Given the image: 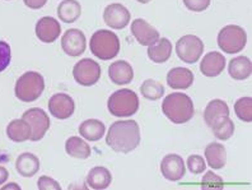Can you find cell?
I'll use <instances>...</instances> for the list:
<instances>
[{
	"label": "cell",
	"mask_w": 252,
	"mask_h": 190,
	"mask_svg": "<svg viewBox=\"0 0 252 190\" xmlns=\"http://www.w3.org/2000/svg\"><path fill=\"white\" fill-rule=\"evenodd\" d=\"M106 143L119 153H129L140 144V128L134 120H119L108 129Z\"/></svg>",
	"instance_id": "1"
},
{
	"label": "cell",
	"mask_w": 252,
	"mask_h": 190,
	"mask_svg": "<svg viewBox=\"0 0 252 190\" xmlns=\"http://www.w3.org/2000/svg\"><path fill=\"white\" fill-rule=\"evenodd\" d=\"M162 111L173 124H185L195 115L194 102L185 93H171L163 100Z\"/></svg>",
	"instance_id": "2"
},
{
	"label": "cell",
	"mask_w": 252,
	"mask_h": 190,
	"mask_svg": "<svg viewBox=\"0 0 252 190\" xmlns=\"http://www.w3.org/2000/svg\"><path fill=\"white\" fill-rule=\"evenodd\" d=\"M91 51L101 60H111L120 52V40L116 34L108 30H98L91 37Z\"/></svg>",
	"instance_id": "3"
},
{
	"label": "cell",
	"mask_w": 252,
	"mask_h": 190,
	"mask_svg": "<svg viewBox=\"0 0 252 190\" xmlns=\"http://www.w3.org/2000/svg\"><path fill=\"white\" fill-rule=\"evenodd\" d=\"M107 108L116 117L132 116L139 110V97L132 89H119L108 97Z\"/></svg>",
	"instance_id": "4"
},
{
	"label": "cell",
	"mask_w": 252,
	"mask_h": 190,
	"mask_svg": "<svg viewBox=\"0 0 252 190\" xmlns=\"http://www.w3.org/2000/svg\"><path fill=\"white\" fill-rule=\"evenodd\" d=\"M45 89V79L37 72H27L17 79L14 93L22 102H33L41 97Z\"/></svg>",
	"instance_id": "5"
},
{
	"label": "cell",
	"mask_w": 252,
	"mask_h": 190,
	"mask_svg": "<svg viewBox=\"0 0 252 190\" xmlns=\"http://www.w3.org/2000/svg\"><path fill=\"white\" fill-rule=\"evenodd\" d=\"M247 34L242 27L229 25L223 27L218 34V46L227 54H236L245 49Z\"/></svg>",
	"instance_id": "6"
},
{
	"label": "cell",
	"mask_w": 252,
	"mask_h": 190,
	"mask_svg": "<svg viewBox=\"0 0 252 190\" xmlns=\"http://www.w3.org/2000/svg\"><path fill=\"white\" fill-rule=\"evenodd\" d=\"M204 42L197 36L186 35L176 43V54L184 63L195 64L203 55Z\"/></svg>",
	"instance_id": "7"
},
{
	"label": "cell",
	"mask_w": 252,
	"mask_h": 190,
	"mask_svg": "<svg viewBox=\"0 0 252 190\" xmlns=\"http://www.w3.org/2000/svg\"><path fill=\"white\" fill-rule=\"evenodd\" d=\"M73 77L80 86H93L101 78V67L92 59H82L74 65Z\"/></svg>",
	"instance_id": "8"
},
{
	"label": "cell",
	"mask_w": 252,
	"mask_h": 190,
	"mask_svg": "<svg viewBox=\"0 0 252 190\" xmlns=\"http://www.w3.org/2000/svg\"><path fill=\"white\" fill-rule=\"evenodd\" d=\"M22 119L26 120L30 124V126H31L32 142L41 141L50 129V125H51L49 115L40 108H32L30 110L25 111Z\"/></svg>",
	"instance_id": "9"
},
{
	"label": "cell",
	"mask_w": 252,
	"mask_h": 190,
	"mask_svg": "<svg viewBox=\"0 0 252 190\" xmlns=\"http://www.w3.org/2000/svg\"><path fill=\"white\" fill-rule=\"evenodd\" d=\"M62 47L66 55L74 56V58L80 56L86 51V35L80 30H78V28H70V30H68L63 35Z\"/></svg>",
	"instance_id": "10"
},
{
	"label": "cell",
	"mask_w": 252,
	"mask_h": 190,
	"mask_svg": "<svg viewBox=\"0 0 252 190\" xmlns=\"http://www.w3.org/2000/svg\"><path fill=\"white\" fill-rule=\"evenodd\" d=\"M160 172L163 178L169 181H180L186 174V166L184 158L179 154L171 153L163 157L160 162Z\"/></svg>",
	"instance_id": "11"
},
{
	"label": "cell",
	"mask_w": 252,
	"mask_h": 190,
	"mask_svg": "<svg viewBox=\"0 0 252 190\" xmlns=\"http://www.w3.org/2000/svg\"><path fill=\"white\" fill-rule=\"evenodd\" d=\"M49 110L54 117L65 120L74 114L75 104L73 98L66 93H55L49 100Z\"/></svg>",
	"instance_id": "12"
},
{
	"label": "cell",
	"mask_w": 252,
	"mask_h": 190,
	"mask_svg": "<svg viewBox=\"0 0 252 190\" xmlns=\"http://www.w3.org/2000/svg\"><path fill=\"white\" fill-rule=\"evenodd\" d=\"M103 21L108 27L114 30H123L129 25L130 12L123 4H110L106 6L103 12Z\"/></svg>",
	"instance_id": "13"
},
{
	"label": "cell",
	"mask_w": 252,
	"mask_h": 190,
	"mask_svg": "<svg viewBox=\"0 0 252 190\" xmlns=\"http://www.w3.org/2000/svg\"><path fill=\"white\" fill-rule=\"evenodd\" d=\"M62 34V26L53 17H42L36 25V36L41 42H55Z\"/></svg>",
	"instance_id": "14"
},
{
	"label": "cell",
	"mask_w": 252,
	"mask_h": 190,
	"mask_svg": "<svg viewBox=\"0 0 252 190\" xmlns=\"http://www.w3.org/2000/svg\"><path fill=\"white\" fill-rule=\"evenodd\" d=\"M131 34L143 46H149L159 38V32L143 18L132 21Z\"/></svg>",
	"instance_id": "15"
},
{
	"label": "cell",
	"mask_w": 252,
	"mask_h": 190,
	"mask_svg": "<svg viewBox=\"0 0 252 190\" xmlns=\"http://www.w3.org/2000/svg\"><path fill=\"white\" fill-rule=\"evenodd\" d=\"M225 68V58L217 51L208 52L200 63V71L205 77H218Z\"/></svg>",
	"instance_id": "16"
},
{
	"label": "cell",
	"mask_w": 252,
	"mask_h": 190,
	"mask_svg": "<svg viewBox=\"0 0 252 190\" xmlns=\"http://www.w3.org/2000/svg\"><path fill=\"white\" fill-rule=\"evenodd\" d=\"M108 77L112 83L117 86H124L131 83L134 78V71L132 67L125 60H117L108 67Z\"/></svg>",
	"instance_id": "17"
},
{
	"label": "cell",
	"mask_w": 252,
	"mask_h": 190,
	"mask_svg": "<svg viewBox=\"0 0 252 190\" xmlns=\"http://www.w3.org/2000/svg\"><path fill=\"white\" fill-rule=\"evenodd\" d=\"M167 83L173 89H188L194 83V73L188 68H173L167 74Z\"/></svg>",
	"instance_id": "18"
},
{
	"label": "cell",
	"mask_w": 252,
	"mask_h": 190,
	"mask_svg": "<svg viewBox=\"0 0 252 190\" xmlns=\"http://www.w3.org/2000/svg\"><path fill=\"white\" fill-rule=\"evenodd\" d=\"M225 116H229V108L225 101L216 98L206 105L205 111H204V120L209 128H212L214 124Z\"/></svg>",
	"instance_id": "19"
},
{
	"label": "cell",
	"mask_w": 252,
	"mask_h": 190,
	"mask_svg": "<svg viewBox=\"0 0 252 190\" xmlns=\"http://www.w3.org/2000/svg\"><path fill=\"white\" fill-rule=\"evenodd\" d=\"M171 54H172V43L166 37L158 38L156 42L148 46V58L157 64L166 63L171 58Z\"/></svg>",
	"instance_id": "20"
},
{
	"label": "cell",
	"mask_w": 252,
	"mask_h": 190,
	"mask_svg": "<svg viewBox=\"0 0 252 190\" xmlns=\"http://www.w3.org/2000/svg\"><path fill=\"white\" fill-rule=\"evenodd\" d=\"M31 126L23 119L12 120L8 124V126H6V137L12 142H16V143L30 141L31 139Z\"/></svg>",
	"instance_id": "21"
},
{
	"label": "cell",
	"mask_w": 252,
	"mask_h": 190,
	"mask_svg": "<svg viewBox=\"0 0 252 190\" xmlns=\"http://www.w3.org/2000/svg\"><path fill=\"white\" fill-rule=\"evenodd\" d=\"M205 158L208 165L214 170H220L227 162V151L220 143H210L205 148Z\"/></svg>",
	"instance_id": "22"
},
{
	"label": "cell",
	"mask_w": 252,
	"mask_h": 190,
	"mask_svg": "<svg viewBox=\"0 0 252 190\" xmlns=\"http://www.w3.org/2000/svg\"><path fill=\"white\" fill-rule=\"evenodd\" d=\"M16 169L23 178H32L40 170V159L36 154L30 152L22 153L16 161Z\"/></svg>",
	"instance_id": "23"
},
{
	"label": "cell",
	"mask_w": 252,
	"mask_h": 190,
	"mask_svg": "<svg viewBox=\"0 0 252 190\" xmlns=\"http://www.w3.org/2000/svg\"><path fill=\"white\" fill-rule=\"evenodd\" d=\"M112 183V175L110 170L102 166L93 167L88 175H87V184L94 190L107 189Z\"/></svg>",
	"instance_id": "24"
},
{
	"label": "cell",
	"mask_w": 252,
	"mask_h": 190,
	"mask_svg": "<svg viewBox=\"0 0 252 190\" xmlns=\"http://www.w3.org/2000/svg\"><path fill=\"white\" fill-rule=\"evenodd\" d=\"M105 133L106 125L98 119H88L79 125V134L87 141H99Z\"/></svg>",
	"instance_id": "25"
},
{
	"label": "cell",
	"mask_w": 252,
	"mask_h": 190,
	"mask_svg": "<svg viewBox=\"0 0 252 190\" xmlns=\"http://www.w3.org/2000/svg\"><path fill=\"white\" fill-rule=\"evenodd\" d=\"M228 73L236 80L247 79L252 73L251 60L247 56H237L232 59L228 65Z\"/></svg>",
	"instance_id": "26"
},
{
	"label": "cell",
	"mask_w": 252,
	"mask_h": 190,
	"mask_svg": "<svg viewBox=\"0 0 252 190\" xmlns=\"http://www.w3.org/2000/svg\"><path fill=\"white\" fill-rule=\"evenodd\" d=\"M82 14V5L77 0H63L58 6V17L64 23H74Z\"/></svg>",
	"instance_id": "27"
},
{
	"label": "cell",
	"mask_w": 252,
	"mask_h": 190,
	"mask_svg": "<svg viewBox=\"0 0 252 190\" xmlns=\"http://www.w3.org/2000/svg\"><path fill=\"white\" fill-rule=\"evenodd\" d=\"M65 151L70 157L86 159L91 156L90 144L79 137H70L65 143Z\"/></svg>",
	"instance_id": "28"
},
{
	"label": "cell",
	"mask_w": 252,
	"mask_h": 190,
	"mask_svg": "<svg viewBox=\"0 0 252 190\" xmlns=\"http://www.w3.org/2000/svg\"><path fill=\"white\" fill-rule=\"evenodd\" d=\"M140 93L147 100L157 101V100L162 98L163 95H164V87L159 82H157V80L147 79L140 86Z\"/></svg>",
	"instance_id": "29"
},
{
	"label": "cell",
	"mask_w": 252,
	"mask_h": 190,
	"mask_svg": "<svg viewBox=\"0 0 252 190\" xmlns=\"http://www.w3.org/2000/svg\"><path fill=\"white\" fill-rule=\"evenodd\" d=\"M213 134L216 135V138L219 141H227L233 135L234 133V123L229 116H225L220 119L218 123L212 126Z\"/></svg>",
	"instance_id": "30"
},
{
	"label": "cell",
	"mask_w": 252,
	"mask_h": 190,
	"mask_svg": "<svg viewBox=\"0 0 252 190\" xmlns=\"http://www.w3.org/2000/svg\"><path fill=\"white\" fill-rule=\"evenodd\" d=\"M234 113L237 117L245 123L252 121V98L251 97H241L234 104Z\"/></svg>",
	"instance_id": "31"
},
{
	"label": "cell",
	"mask_w": 252,
	"mask_h": 190,
	"mask_svg": "<svg viewBox=\"0 0 252 190\" xmlns=\"http://www.w3.org/2000/svg\"><path fill=\"white\" fill-rule=\"evenodd\" d=\"M224 188V181L219 175L213 171H208L201 180V189L205 190H219Z\"/></svg>",
	"instance_id": "32"
},
{
	"label": "cell",
	"mask_w": 252,
	"mask_h": 190,
	"mask_svg": "<svg viewBox=\"0 0 252 190\" xmlns=\"http://www.w3.org/2000/svg\"><path fill=\"white\" fill-rule=\"evenodd\" d=\"M186 165H188L189 171L195 175L203 174L206 169V163L204 161V157L199 156V154H191V156H189Z\"/></svg>",
	"instance_id": "33"
},
{
	"label": "cell",
	"mask_w": 252,
	"mask_h": 190,
	"mask_svg": "<svg viewBox=\"0 0 252 190\" xmlns=\"http://www.w3.org/2000/svg\"><path fill=\"white\" fill-rule=\"evenodd\" d=\"M10 60H12V49L9 43L5 41H0V73L9 67Z\"/></svg>",
	"instance_id": "34"
},
{
	"label": "cell",
	"mask_w": 252,
	"mask_h": 190,
	"mask_svg": "<svg viewBox=\"0 0 252 190\" xmlns=\"http://www.w3.org/2000/svg\"><path fill=\"white\" fill-rule=\"evenodd\" d=\"M37 188L40 190H62V187L58 181L49 176H41L37 180Z\"/></svg>",
	"instance_id": "35"
},
{
	"label": "cell",
	"mask_w": 252,
	"mask_h": 190,
	"mask_svg": "<svg viewBox=\"0 0 252 190\" xmlns=\"http://www.w3.org/2000/svg\"><path fill=\"white\" fill-rule=\"evenodd\" d=\"M184 4L191 12H204L210 5V0H184Z\"/></svg>",
	"instance_id": "36"
},
{
	"label": "cell",
	"mask_w": 252,
	"mask_h": 190,
	"mask_svg": "<svg viewBox=\"0 0 252 190\" xmlns=\"http://www.w3.org/2000/svg\"><path fill=\"white\" fill-rule=\"evenodd\" d=\"M23 1L31 9H41L47 3V0H23Z\"/></svg>",
	"instance_id": "37"
},
{
	"label": "cell",
	"mask_w": 252,
	"mask_h": 190,
	"mask_svg": "<svg viewBox=\"0 0 252 190\" xmlns=\"http://www.w3.org/2000/svg\"><path fill=\"white\" fill-rule=\"evenodd\" d=\"M9 178V172L4 166H0V185H3Z\"/></svg>",
	"instance_id": "38"
},
{
	"label": "cell",
	"mask_w": 252,
	"mask_h": 190,
	"mask_svg": "<svg viewBox=\"0 0 252 190\" xmlns=\"http://www.w3.org/2000/svg\"><path fill=\"white\" fill-rule=\"evenodd\" d=\"M12 188H16V189H21V188H19L18 185L16 184V183H10V184H8L6 187H4L3 189H12Z\"/></svg>",
	"instance_id": "39"
},
{
	"label": "cell",
	"mask_w": 252,
	"mask_h": 190,
	"mask_svg": "<svg viewBox=\"0 0 252 190\" xmlns=\"http://www.w3.org/2000/svg\"><path fill=\"white\" fill-rule=\"evenodd\" d=\"M136 1H139V3H142V4H148L151 0H136Z\"/></svg>",
	"instance_id": "40"
},
{
	"label": "cell",
	"mask_w": 252,
	"mask_h": 190,
	"mask_svg": "<svg viewBox=\"0 0 252 190\" xmlns=\"http://www.w3.org/2000/svg\"><path fill=\"white\" fill-rule=\"evenodd\" d=\"M6 1H9V0H6Z\"/></svg>",
	"instance_id": "41"
}]
</instances>
